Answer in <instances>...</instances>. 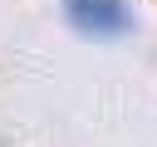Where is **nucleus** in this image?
Segmentation results:
<instances>
[{
	"instance_id": "f257e3e1",
	"label": "nucleus",
	"mask_w": 157,
	"mask_h": 147,
	"mask_svg": "<svg viewBox=\"0 0 157 147\" xmlns=\"http://www.w3.org/2000/svg\"><path fill=\"white\" fill-rule=\"evenodd\" d=\"M64 10H69V20H74V29H83V34H93V39H108V34L132 29L128 0H64Z\"/></svg>"
}]
</instances>
